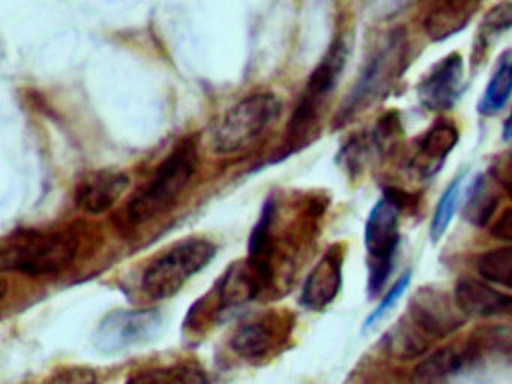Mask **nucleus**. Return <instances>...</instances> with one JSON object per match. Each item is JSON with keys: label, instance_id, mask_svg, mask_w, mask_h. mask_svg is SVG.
Segmentation results:
<instances>
[{"label": "nucleus", "instance_id": "nucleus-1", "mask_svg": "<svg viewBox=\"0 0 512 384\" xmlns=\"http://www.w3.org/2000/svg\"><path fill=\"white\" fill-rule=\"evenodd\" d=\"M79 248L73 228H20L5 237L0 261L20 275H56L76 260Z\"/></svg>", "mask_w": 512, "mask_h": 384}, {"label": "nucleus", "instance_id": "nucleus-2", "mask_svg": "<svg viewBox=\"0 0 512 384\" xmlns=\"http://www.w3.org/2000/svg\"><path fill=\"white\" fill-rule=\"evenodd\" d=\"M199 167L197 140L187 137L157 165L154 173L131 195L127 216L131 224H143L166 212L185 191Z\"/></svg>", "mask_w": 512, "mask_h": 384}, {"label": "nucleus", "instance_id": "nucleus-3", "mask_svg": "<svg viewBox=\"0 0 512 384\" xmlns=\"http://www.w3.org/2000/svg\"><path fill=\"white\" fill-rule=\"evenodd\" d=\"M349 45L343 35L335 36L328 51L311 72L304 92L299 96L293 110L292 119L287 125V155L307 146L319 128L323 105L329 98L346 68Z\"/></svg>", "mask_w": 512, "mask_h": 384}, {"label": "nucleus", "instance_id": "nucleus-4", "mask_svg": "<svg viewBox=\"0 0 512 384\" xmlns=\"http://www.w3.org/2000/svg\"><path fill=\"white\" fill-rule=\"evenodd\" d=\"M407 56L409 44L404 30H394L382 47L377 48L376 53L365 63L352 92L347 95L338 116L335 117L337 126L346 125L353 117L376 104L380 98H385L394 81L406 69Z\"/></svg>", "mask_w": 512, "mask_h": 384}, {"label": "nucleus", "instance_id": "nucleus-5", "mask_svg": "<svg viewBox=\"0 0 512 384\" xmlns=\"http://www.w3.org/2000/svg\"><path fill=\"white\" fill-rule=\"evenodd\" d=\"M217 255V246L206 239L181 240L158 255L142 276V290L154 300L170 299Z\"/></svg>", "mask_w": 512, "mask_h": 384}, {"label": "nucleus", "instance_id": "nucleus-6", "mask_svg": "<svg viewBox=\"0 0 512 384\" xmlns=\"http://www.w3.org/2000/svg\"><path fill=\"white\" fill-rule=\"evenodd\" d=\"M283 113L280 96L257 92L245 96L229 108L217 123L214 147L221 155H232L250 146Z\"/></svg>", "mask_w": 512, "mask_h": 384}, {"label": "nucleus", "instance_id": "nucleus-7", "mask_svg": "<svg viewBox=\"0 0 512 384\" xmlns=\"http://www.w3.org/2000/svg\"><path fill=\"white\" fill-rule=\"evenodd\" d=\"M403 210L391 189L371 209L365 224L364 242L368 252V290L379 293L392 272L400 245V212Z\"/></svg>", "mask_w": 512, "mask_h": 384}, {"label": "nucleus", "instance_id": "nucleus-8", "mask_svg": "<svg viewBox=\"0 0 512 384\" xmlns=\"http://www.w3.org/2000/svg\"><path fill=\"white\" fill-rule=\"evenodd\" d=\"M166 327L158 309L115 311L104 317L95 333V347L104 354H119L155 341Z\"/></svg>", "mask_w": 512, "mask_h": 384}, {"label": "nucleus", "instance_id": "nucleus-9", "mask_svg": "<svg viewBox=\"0 0 512 384\" xmlns=\"http://www.w3.org/2000/svg\"><path fill=\"white\" fill-rule=\"evenodd\" d=\"M292 323L277 311L263 312L239 324L230 339V347L250 363L265 362L283 350Z\"/></svg>", "mask_w": 512, "mask_h": 384}, {"label": "nucleus", "instance_id": "nucleus-10", "mask_svg": "<svg viewBox=\"0 0 512 384\" xmlns=\"http://www.w3.org/2000/svg\"><path fill=\"white\" fill-rule=\"evenodd\" d=\"M410 320L431 338H443L460 329L466 315L455 299L434 288H421L410 300Z\"/></svg>", "mask_w": 512, "mask_h": 384}, {"label": "nucleus", "instance_id": "nucleus-11", "mask_svg": "<svg viewBox=\"0 0 512 384\" xmlns=\"http://www.w3.org/2000/svg\"><path fill=\"white\" fill-rule=\"evenodd\" d=\"M463 57L451 53L431 66L416 87L419 102L430 111H446L454 107L463 92Z\"/></svg>", "mask_w": 512, "mask_h": 384}, {"label": "nucleus", "instance_id": "nucleus-12", "mask_svg": "<svg viewBox=\"0 0 512 384\" xmlns=\"http://www.w3.org/2000/svg\"><path fill=\"white\" fill-rule=\"evenodd\" d=\"M130 185V176L125 171L115 168L91 171L77 185V207L89 215H103L121 200Z\"/></svg>", "mask_w": 512, "mask_h": 384}, {"label": "nucleus", "instance_id": "nucleus-13", "mask_svg": "<svg viewBox=\"0 0 512 384\" xmlns=\"http://www.w3.org/2000/svg\"><path fill=\"white\" fill-rule=\"evenodd\" d=\"M343 282V251L335 245L320 258L302 288L301 303L311 311H322L334 302Z\"/></svg>", "mask_w": 512, "mask_h": 384}, {"label": "nucleus", "instance_id": "nucleus-14", "mask_svg": "<svg viewBox=\"0 0 512 384\" xmlns=\"http://www.w3.org/2000/svg\"><path fill=\"white\" fill-rule=\"evenodd\" d=\"M454 299L466 317L512 315V294L496 290L478 279L464 278L458 281Z\"/></svg>", "mask_w": 512, "mask_h": 384}, {"label": "nucleus", "instance_id": "nucleus-15", "mask_svg": "<svg viewBox=\"0 0 512 384\" xmlns=\"http://www.w3.org/2000/svg\"><path fill=\"white\" fill-rule=\"evenodd\" d=\"M457 143L458 129L452 123L440 120L416 141L413 165L422 176H433L440 170L446 156L454 150Z\"/></svg>", "mask_w": 512, "mask_h": 384}, {"label": "nucleus", "instance_id": "nucleus-16", "mask_svg": "<svg viewBox=\"0 0 512 384\" xmlns=\"http://www.w3.org/2000/svg\"><path fill=\"white\" fill-rule=\"evenodd\" d=\"M479 6L481 3L469 0H443L434 3L425 14V33L431 41H445L470 23Z\"/></svg>", "mask_w": 512, "mask_h": 384}, {"label": "nucleus", "instance_id": "nucleus-17", "mask_svg": "<svg viewBox=\"0 0 512 384\" xmlns=\"http://www.w3.org/2000/svg\"><path fill=\"white\" fill-rule=\"evenodd\" d=\"M466 362H469L467 353H458L451 347L440 348L416 366L412 384H446Z\"/></svg>", "mask_w": 512, "mask_h": 384}, {"label": "nucleus", "instance_id": "nucleus-18", "mask_svg": "<svg viewBox=\"0 0 512 384\" xmlns=\"http://www.w3.org/2000/svg\"><path fill=\"white\" fill-rule=\"evenodd\" d=\"M125 384H209V378L197 363L181 362L136 372Z\"/></svg>", "mask_w": 512, "mask_h": 384}, {"label": "nucleus", "instance_id": "nucleus-19", "mask_svg": "<svg viewBox=\"0 0 512 384\" xmlns=\"http://www.w3.org/2000/svg\"><path fill=\"white\" fill-rule=\"evenodd\" d=\"M512 95V51L500 57L496 71L491 75L484 95L479 99L478 111L482 116L499 113Z\"/></svg>", "mask_w": 512, "mask_h": 384}, {"label": "nucleus", "instance_id": "nucleus-20", "mask_svg": "<svg viewBox=\"0 0 512 384\" xmlns=\"http://www.w3.org/2000/svg\"><path fill=\"white\" fill-rule=\"evenodd\" d=\"M497 204H499V195L493 188V183L487 176L481 174L473 180L469 188L466 204H464V218L470 224L484 227L496 212Z\"/></svg>", "mask_w": 512, "mask_h": 384}, {"label": "nucleus", "instance_id": "nucleus-21", "mask_svg": "<svg viewBox=\"0 0 512 384\" xmlns=\"http://www.w3.org/2000/svg\"><path fill=\"white\" fill-rule=\"evenodd\" d=\"M430 338L412 320H404L386 336V348L398 359H415L428 350Z\"/></svg>", "mask_w": 512, "mask_h": 384}, {"label": "nucleus", "instance_id": "nucleus-22", "mask_svg": "<svg viewBox=\"0 0 512 384\" xmlns=\"http://www.w3.org/2000/svg\"><path fill=\"white\" fill-rule=\"evenodd\" d=\"M478 272L493 284L512 288V246L482 254L478 260Z\"/></svg>", "mask_w": 512, "mask_h": 384}, {"label": "nucleus", "instance_id": "nucleus-23", "mask_svg": "<svg viewBox=\"0 0 512 384\" xmlns=\"http://www.w3.org/2000/svg\"><path fill=\"white\" fill-rule=\"evenodd\" d=\"M460 195L461 179L460 177H455V179L449 183L445 192H443L436 209H434L433 219H431L430 225V237L433 243L439 242L443 234L448 230L449 224H451L452 218H454L455 212H457Z\"/></svg>", "mask_w": 512, "mask_h": 384}, {"label": "nucleus", "instance_id": "nucleus-24", "mask_svg": "<svg viewBox=\"0 0 512 384\" xmlns=\"http://www.w3.org/2000/svg\"><path fill=\"white\" fill-rule=\"evenodd\" d=\"M509 29H512V2L497 3L482 20L479 27V41L485 45V41L490 36L500 35Z\"/></svg>", "mask_w": 512, "mask_h": 384}, {"label": "nucleus", "instance_id": "nucleus-25", "mask_svg": "<svg viewBox=\"0 0 512 384\" xmlns=\"http://www.w3.org/2000/svg\"><path fill=\"white\" fill-rule=\"evenodd\" d=\"M401 129L400 119L397 114L388 113L377 122L374 129V141H376L377 149L380 152H389L392 147L397 146L398 138H400Z\"/></svg>", "mask_w": 512, "mask_h": 384}, {"label": "nucleus", "instance_id": "nucleus-26", "mask_svg": "<svg viewBox=\"0 0 512 384\" xmlns=\"http://www.w3.org/2000/svg\"><path fill=\"white\" fill-rule=\"evenodd\" d=\"M410 278H412V272L407 270V272L404 273V275L401 276V278L398 279L394 285H392L391 290L386 293V296L383 297L382 302H380L379 306L374 309L373 314H371L370 317L365 320V327L373 326V324L376 323L379 318H382L383 315L386 314V311H389V309H391L392 306L397 303V300L403 296L404 291H406V288L409 287Z\"/></svg>", "mask_w": 512, "mask_h": 384}, {"label": "nucleus", "instance_id": "nucleus-27", "mask_svg": "<svg viewBox=\"0 0 512 384\" xmlns=\"http://www.w3.org/2000/svg\"><path fill=\"white\" fill-rule=\"evenodd\" d=\"M47 384H98V378L91 369L73 368L58 372Z\"/></svg>", "mask_w": 512, "mask_h": 384}, {"label": "nucleus", "instance_id": "nucleus-28", "mask_svg": "<svg viewBox=\"0 0 512 384\" xmlns=\"http://www.w3.org/2000/svg\"><path fill=\"white\" fill-rule=\"evenodd\" d=\"M491 174H493L494 180L508 192L509 197H512V153L497 159Z\"/></svg>", "mask_w": 512, "mask_h": 384}, {"label": "nucleus", "instance_id": "nucleus-29", "mask_svg": "<svg viewBox=\"0 0 512 384\" xmlns=\"http://www.w3.org/2000/svg\"><path fill=\"white\" fill-rule=\"evenodd\" d=\"M491 236L503 242H512V206L506 207L497 216L490 228Z\"/></svg>", "mask_w": 512, "mask_h": 384}, {"label": "nucleus", "instance_id": "nucleus-30", "mask_svg": "<svg viewBox=\"0 0 512 384\" xmlns=\"http://www.w3.org/2000/svg\"><path fill=\"white\" fill-rule=\"evenodd\" d=\"M502 137L505 141L512 140V110L509 116L506 117L505 123H503Z\"/></svg>", "mask_w": 512, "mask_h": 384}]
</instances>
